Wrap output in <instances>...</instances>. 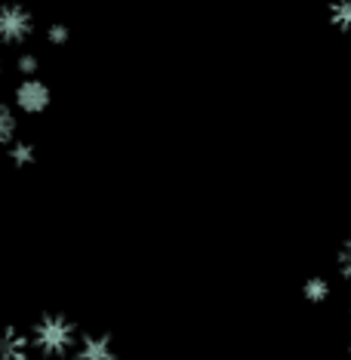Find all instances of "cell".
Wrapping results in <instances>:
<instances>
[{
	"label": "cell",
	"mask_w": 351,
	"mask_h": 360,
	"mask_svg": "<svg viewBox=\"0 0 351 360\" xmlns=\"http://www.w3.org/2000/svg\"><path fill=\"white\" fill-rule=\"evenodd\" d=\"M28 335H31V348L44 357H65V354H71L80 342L77 323L65 314L37 317L34 326L28 330Z\"/></svg>",
	"instance_id": "obj_1"
},
{
	"label": "cell",
	"mask_w": 351,
	"mask_h": 360,
	"mask_svg": "<svg viewBox=\"0 0 351 360\" xmlns=\"http://www.w3.org/2000/svg\"><path fill=\"white\" fill-rule=\"evenodd\" d=\"M34 34V15L22 4H0V44L19 46Z\"/></svg>",
	"instance_id": "obj_2"
},
{
	"label": "cell",
	"mask_w": 351,
	"mask_h": 360,
	"mask_svg": "<svg viewBox=\"0 0 351 360\" xmlns=\"http://www.w3.org/2000/svg\"><path fill=\"white\" fill-rule=\"evenodd\" d=\"M13 99H15V108H19L22 114H44L53 102V89L46 86L37 75L22 77L19 86H15V93H13Z\"/></svg>",
	"instance_id": "obj_3"
},
{
	"label": "cell",
	"mask_w": 351,
	"mask_h": 360,
	"mask_svg": "<svg viewBox=\"0 0 351 360\" xmlns=\"http://www.w3.org/2000/svg\"><path fill=\"white\" fill-rule=\"evenodd\" d=\"M75 357L77 360H117V348H114L108 333H80Z\"/></svg>",
	"instance_id": "obj_4"
},
{
	"label": "cell",
	"mask_w": 351,
	"mask_h": 360,
	"mask_svg": "<svg viewBox=\"0 0 351 360\" xmlns=\"http://www.w3.org/2000/svg\"><path fill=\"white\" fill-rule=\"evenodd\" d=\"M31 335L19 326H0V360H28Z\"/></svg>",
	"instance_id": "obj_5"
},
{
	"label": "cell",
	"mask_w": 351,
	"mask_h": 360,
	"mask_svg": "<svg viewBox=\"0 0 351 360\" xmlns=\"http://www.w3.org/2000/svg\"><path fill=\"white\" fill-rule=\"evenodd\" d=\"M330 292H333V286L321 274L308 277V281L302 283V296H305V302H312V305H324V302L330 299Z\"/></svg>",
	"instance_id": "obj_6"
},
{
	"label": "cell",
	"mask_w": 351,
	"mask_h": 360,
	"mask_svg": "<svg viewBox=\"0 0 351 360\" xmlns=\"http://www.w3.org/2000/svg\"><path fill=\"white\" fill-rule=\"evenodd\" d=\"M6 158H10L13 167H31V163L37 160V148H34V142H25V139H15V142L6 148Z\"/></svg>",
	"instance_id": "obj_7"
},
{
	"label": "cell",
	"mask_w": 351,
	"mask_h": 360,
	"mask_svg": "<svg viewBox=\"0 0 351 360\" xmlns=\"http://www.w3.org/2000/svg\"><path fill=\"white\" fill-rule=\"evenodd\" d=\"M15 129H19V117L6 102H0V148H10L15 142Z\"/></svg>",
	"instance_id": "obj_8"
},
{
	"label": "cell",
	"mask_w": 351,
	"mask_h": 360,
	"mask_svg": "<svg viewBox=\"0 0 351 360\" xmlns=\"http://www.w3.org/2000/svg\"><path fill=\"white\" fill-rule=\"evenodd\" d=\"M330 22L339 31H348L351 34V0H333L330 4Z\"/></svg>",
	"instance_id": "obj_9"
},
{
	"label": "cell",
	"mask_w": 351,
	"mask_h": 360,
	"mask_svg": "<svg viewBox=\"0 0 351 360\" xmlns=\"http://www.w3.org/2000/svg\"><path fill=\"white\" fill-rule=\"evenodd\" d=\"M336 271H339L342 281L351 286V237H345V240H342V247H339V252H336Z\"/></svg>",
	"instance_id": "obj_10"
},
{
	"label": "cell",
	"mask_w": 351,
	"mask_h": 360,
	"mask_svg": "<svg viewBox=\"0 0 351 360\" xmlns=\"http://www.w3.org/2000/svg\"><path fill=\"white\" fill-rule=\"evenodd\" d=\"M37 68H40V59H37V56L25 53V56L19 59V71H22V77H34V75H37Z\"/></svg>",
	"instance_id": "obj_11"
},
{
	"label": "cell",
	"mask_w": 351,
	"mask_h": 360,
	"mask_svg": "<svg viewBox=\"0 0 351 360\" xmlns=\"http://www.w3.org/2000/svg\"><path fill=\"white\" fill-rule=\"evenodd\" d=\"M46 40H50L53 46L68 44V28H65V25H50V31H46Z\"/></svg>",
	"instance_id": "obj_12"
},
{
	"label": "cell",
	"mask_w": 351,
	"mask_h": 360,
	"mask_svg": "<svg viewBox=\"0 0 351 360\" xmlns=\"http://www.w3.org/2000/svg\"><path fill=\"white\" fill-rule=\"evenodd\" d=\"M0 77H4V59H0Z\"/></svg>",
	"instance_id": "obj_13"
},
{
	"label": "cell",
	"mask_w": 351,
	"mask_h": 360,
	"mask_svg": "<svg viewBox=\"0 0 351 360\" xmlns=\"http://www.w3.org/2000/svg\"><path fill=\"white\" fill-rule=\"evenodd\" d=\"M348 357H351V342H348Z\"/></svg>",
	"instance_id": "obj_14"
}]
</instances>
